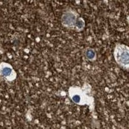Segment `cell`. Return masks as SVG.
<instances>
[{
    "label": "cell",
    "mask_w": 129,
    "mask_h": 129,
    "mask_svg": "<svg viewBox=\"0 0 129 129\" xmlns=\"http://www.w3.org/2000/svg\"><path fill=\"white\" fill-rule=\"evenodd\" d=\"M92 87L88 83L82 86L72 85L69 88L68 94L71 101L79 106L87 105L90 111L94 110V98L92 95Z\"/></svg>",
    "instance_id": "obj_1"
},
{
    "label": "cell",
    "mask_w": 129,
    "mask_h": 129,
    "mask_svg": "<svg viewBox=\"0 0 129 129\" xmlns=\"http://www.w3.org/2000/svg\"><path fill=\"white\" fill-rule=\"evenodd\" d=\"M61 23L64 28L75 32H81L85 27V21L81 17L76 10L67 8L63 12L61 17Z\"/></svg>",
    "instance_id": "obj_2"
},
{
    "label": "cell",
    "mask_w": 129,
    "mask_h": 129,
    "mask_svg": "<svg viewBox=\"0 0 129 129\" xmlns=\"http://www.w3.org/2000/svg\"><path fill=\"white\" fill-rule=\"evenodd\" d=\"M114 58L121 68L129 70V47L122 43H117L114 48Z\"/></svg>",
    "instance_id": "obj_3"
},
{
    "label": "cell",
    "mask_w": 129,
    "mask_h": 129,
    "mask_svg": "<svg viewBox=\"0 0 129 129\" xmlns=\"http://www.w3.org/2000/svg\"><path fill=\"white\" fill-rule=\"evenodd\" d=\"M0 75L2 79L8 82L14 81L17 78V72L13 67L7 62L0 63Z\"/></svg>",
    "instance_id": "obj_4"
},
{
    "label": "cell",
    "mask_w": 129,
    "mask_h": 129,
    "mask_svg": "<svg viewBox=\"0 0 129 129\" xmlns=\"http://www.w3.org/2000/svg\"><path fill=\"white\" fill-rule=\"evenodd\" d=\"M85 56L87 60L90 61H94L97 59V54L95 50L90 47L85 49Z\"/></svg>",
    "instance_id": "obj_5"
},
{
    "label": "cell",
    "mask_w": 129,
    "mask_h": 129,
    "mask_svg": "<svg viewBox=\"0 0 129 129\" xmlns=\"http://www.w3.org/2000/svg\"><path fill=\"white\" fill-rule=\"evenodd\" d=\"M126 21H127V23H128V25H129V15L126 17Z\"/></svg>",
    "instance_id": "obj_6"
}]
</instances>
